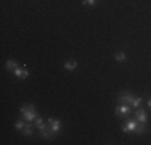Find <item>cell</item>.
<instances>
[{
	"mask_svg": "<svg viewBox=\"0 0 151 145\" xmlns=\"http://www.w3.org/2000/svg\"><path fill=\"white\" fill-rule=\"evenodd\" d=\"M21 115H23L24 121H27V123L35 121V118H37V111H35L34 105H24V107H21Z\"/></svg>",
	"mask_w": 151,
	"mask_h": 145,
	"instance_id": "6da1fadb",
	"label": "cell"
},
{
	"mask_svg": "<svg viewBox=\"0 0 151 145\" xmlns=\"http://www.w3.org/2000/svg\"><path fill=\"white\" fill-rule=\"evenodd\" d=\"M47 124H48V128L52 129L55 134H58L61 130V121H58V119H55V118H48Z\"/></svg>",
	"mask_w": 151,
	"mask_h": 145,
	"instance_id": "7a4b0ae2",
	"label": "cell"
},
{
	"mask_svg": "<svg viewBox=\"0 0 151 145\" xmlns=\"http://www.w3.org/2000/svg\"><path fill=\"white\" fill-rule=\"evenodd\" d=\"M135 119L138 123H146V119H148V115H146V111L143 110V108H137V111H135Z\"/></svg>",
	"mask_w": 151,
	"mask_h": 145,
	"instance_id": "3957f363",
	"label": "cell"
},
{
	"mask_svg": "<svg viewBox=\"0 0 151 145\" xmlns=\"http://www.w3.org/2000/svg\"><path fill=\"white\" fill-rule=\"evenodd\" d=\"M39 132H40V136H42V139H45V140H50V139H53V136H55V132H53L50 128H42V129H39Z\"/></svg>",
	"mask_w": 151,
	"mask_h": 145,
	"instance_id": "277c9868",
	"label": "cell"
},
{
	"mask_svg": "<svg viewBox=\"0 0 151 145\" xmlns=\"http://www.w3.org/2000/svg\"><path fill=\"white\" fill-rule=\"evenodd\" d=\"M137 129V119H134V121H129L127 124L122 126V130H124L125 134H130V132H135Z\"/></svg>",
	"mask_w": 151,
	"mask_h": 145,
	"instance_id": "5b68a950",
	"label": "cell"
},
{
	"mask_svg": "<svg viewBox=\"0 0 151 145\" xmlns=\"http://www.w3.org/2000/svg\"><path fill=\"white\" fill-rule=\"evenodd\" d=\"M15 74H16V78H19V79H26L27 76H29V72H27L26 65H23V68H19V66H18L16 70H15Z\"/></svg>",
	"mask_w": 151,
	"mask_h": 145,
	"instance_id": "8992f818",
	"label": "cell"
},
{
	"mask_svg": "<svg viewBox=\"0 0 151 145\" xmlns=\"http://www.w3.org/2000/svg\"><path fill=\"white\" fill-rule=\"evenodd\" d=\"M134 100V95L130 92H122L119 95V103H132Z\"/></svg>",
	"mask_w": 151,
	"mask_h": 145,
	"instance_id": "52a82bcc",
	"label": "cell"
},
{
	"mask_svg": "<svg viewBox=\"0 0 151 145\" xmlns=\"http://www.w3.org/2000/svg\"><path fill=\"white\" fill-rule=\"evenodd\" d=\"M130 111H132V108L127 107V105H119V107L116 108V115H121V116L130 115Z\"/></svg>",
	"mask_w": 151,
	"mask_h": 145,
	"instance_id": "ba28073f",
	"label": "cell"
},
{
	"mask_svg": "<svg viewBox=\"0 0 151 145\" xmlns=\"http://www.w3.org/2000/svg\"><path fill=\"white\" fill-rule=\"evenodd\" d=\"M18 66H19V65H18V61H15V60H6V63H5V68L8 71H15Z\"/></svg>",
	"mask_w": 151,
	"mask_h": 145,
	"instance_id": "9c48e42d",
	"label": "cell"
},
{
	"mask_svg": "<svg viewBox=\"0 0 151 145\" xmlns=\"http://www.w3.org/2000/svg\"><path fill=\"white\" fill-rule=\"evenodd\" d=\"M64 68H66L68 71H74L76 68H77V61L76 60H68L66 63H64Z\"/></svg>",
	"mask_w": 151,
	"mask_h": 145,
	"instance_id": "30bf717a",
	"label": "cell"
},
{
	"mask_svg": "<svg viewBox=\"0 0 151 145\" xmlns=\"http://www.w3.org/2000/svg\"><path fill=\"white\" fill-rule=\"evenodd\" d=\"M135 132L137 134H145L146 132V126H145V123H140V124H137V129H135Z\"/></svg>",
	"mask_w": 151,
	"mask_h": 145,
	"instance_id": "8fae6325",
	"label": "cell"
},
{
	"mask_svg": "<svg viewBox=\"0 0 151 145\" xmlns=\"http://www.w3.org/2000/svg\"><path fill=\"white\" fill-rule=\"evenodd\" d=\"M23 134H24V136H27V137L32 136V124H26V126H24Z\"/></svg>",
	"mask_w": 151,
	"mask_h": 145,
	"instance_id": "7c38bea8",
	"label": "cell"
},
{
	"mask_svg": "<svg viewBox=\"0 0 151 145\" xmlns=\"http://www.w3.org/2000/svg\"><path fill=\"white\" fill-rule=\"evenodd\" d=\"M125 60H127V55H125L124 52H117L116 53V61H119V63H121V61H125Z\"/></svg>",
	"mask_w": 151,
	"mask_h": 145,
	"instance_id": "4fadbf2b",
	"label": "cell"
},
{
	"mask_svg": "<svg viewBox=\"0 0 151 145\" xmlns=\"http://www.w3.org/2000/svg\"><path fill=\"white\" fill-rule=\"evenodd\" d=\"M142 102H143V100L140 99V97H134V100H132V103H130V105H132L134 108H138L140 105H142Z\"/></svg>",
	"mask_w": 151,
	"mask_h": 145,
	"instance_id": "5bb4252c",
	"label": "cell"
},
{
	"mask_svg": "<svg viewBox=\"0 0 151 145\" xmlns=\"http://www.w3.org/2000/svg\"><path fill=\"white\" fill-rule=\"evenodd\" d=\"M34 124H35V128H37V129H42V128H45V124H44V121H42V118H35Z\"/></svg>",
	"mask_w": 151,
	"mask_h": 145,
	"instance_id": "9a60e30c",
	"label": "cell"
},
{
	"mask_svg": "<svg viewBox=\"0 0 151 145\" xmlns=\"http://www.w3.org/2000/svg\"><path fill=\"white\" fill-rule=\"evenodd\" d=\"M98 2V0H82V5H85V7H92V5H95V3Z\"/></svg>",
	"mask_w": 151,
	"mask_h": 145,
	"instance_id": "2e32d148",
	"label": "cell"
},
{
	"mask_svg": "<svg viewBox=\"0 0 151 145\" xmlns=\"http://www.w3.org/2000/svg\"><path fill=\"white\" fill-rule=\"evenodd\" d=\"M24 126H26V124H24V123H23V121H21V119H19V121H16L15 128H16L18 130H23V129H24Z\"/></svg>",
	"mask_w": 151,
	"mask_h": 145,
	"instance_id": "e0dca14e",
	"label": "cell"
},
{
	"mask_svg": "<svg viewBox=\"0 0 151 145\" xmlns=\"http://www.w3.org/2000/svg\"><path fill=\"white\" fill-rule=\"evenodd\" d=\"M148 108L151 110V99H148Z\"/></svg>",
	"mask_w": 151,
	"mask_h": 145,
	"instance_id": "ac0fdd59",
	"label": "cell"
}]
</instances>
